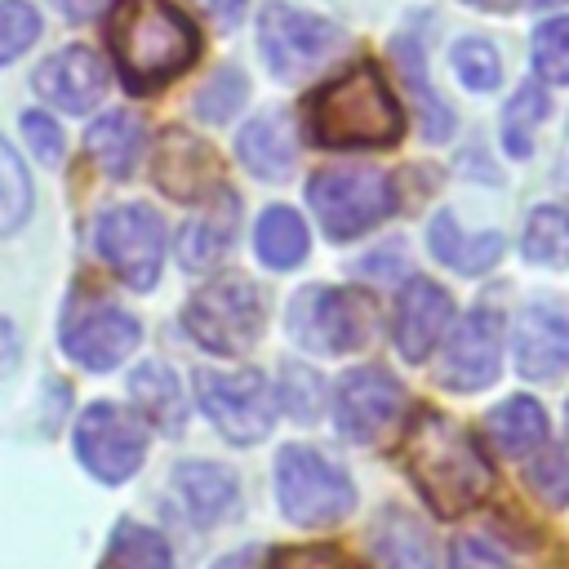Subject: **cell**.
I'll return each mask as SVG.
<instances>
[{"label":"cell","instance_id":"cell-25","mask_svg":"<svg viewBox=\"0 0 569 569\" xmlns=\"http://www.w3.org/2000/svg\"><path fill=\"white\" fill-rule=\"evenodd\" d=\"M485 431H489V440H493L507 458H525V453H533V449L547 440V413H542L538 400L511 396V400H502L498 409H489Z\"/></svg>","mask_w":569,"mask_h":569},{"label":"cell","instance_id":"cell-33","mask_svg":"<svg viewBox=\"0 0 569 569\" xmlns=\"http://www.w3.org/2000/svg\"><path fill=\"white\" fill-rule=\"evenodd\" d=\"M449 58H453V71H458V80H462L467 89H476V93L498 89V80H502V62H498V49H493L489 40L467 36V40L453 44Z\"/></svg>","mask_w":569,"mask_h":569},{"label":"cell","instance_id":"cell-39","mask_svg":"<svg viewBox=\"0 0 569 569\" xmlns=\"http://www.w3.org/2000/svg\"><path fill=\"white\" fill-rule=\"evenodd\" d=\"M262 569H356L338 547H284L271 551Z\"/></svg>","mask_w":569,"mask_h":569},{"label":"cell","instance_id":"cell-4","mask_svg":"<svg viewBox=\"0 0 569 569\" xmlns=\"http://www.w3.org/2000/svg\"><path fill=\"white\" fill-rule=\"evenodd\" d=\"M276 498H280L284 520L302 529H320V525L342 520L356 507V485L320 449L284 445L276 453Z\"/></svg>","mask_w":569,"mask_h":569},{"label":"cell","instance_id":"cell-19","mask_svg":"<svg viewBox=\"0 0 569 569\" xmlns=\"http://www.w3.org/2000/svg\"><path fill=\"white\" fill-rule=\"evenodd\" d=\"M173 489L182 493V507L196 525H218L236 507V476L222 462H178L173 467Z\"/></svg>","mask_w":569,"mask_h":569},{"label":"cell","instance_id":"cell-46","mask_svg":"<svg viewBox=\"0 0 569 569\" xmlns=\"http://www.w3.org/2000/svg\"><path fill=\"white\" fill-rule=\"evenodd\" d=\"M467 4H476V9H493V13H507V9H516V0H467Z\"/></svg>","mask_w":569,"mask_h":569},{"label":"cell","instance_id":"cell-37","mask_svg":"<svg viewBox=\"0 0 569 569\" xmlns=\"http://www.w3.org/2000/svg\"><path fill=\"white\" fill-rule=\"evenodd\" d=\"M280 405L293 413V418H316L320 413V373H311L307 365H284V378H280Z\"/></svg>","mask_w":569,"mask_h":569},{"label":"cell","instance_id":"cell-24","mask_svg":"<svg viewBox=\"0 0 569 569\" xmlns=\"http://www.w3.org/2000/svg\"><path fill=\"white\" fill-rule=\"evenodd\" d=\"M240 160L262 178L280 182L293 169V133L280 111H262L240 129Z\"/></svg>","mask_w":569,"mask_h":569},{"label":"cell","instance_id":"cell-44","mask_svg":"<svg viewBox=\"0 0 569 569\" xmlns=\"http://www.w3.org/2000/svg\"><path fill=\"white\" fill-rule=\"evenodd\" d=\"M71 22H89V18H98V13H107L116 0H53Z\"/></svg>","mask_w":569,"mask_h":569},{"label":"cell","instance_id":"cell-1","mask_svg":"<svg viewBox=\"0 0 569 569\" xmlns=\"http://www.w3.org/2000/svg\"><path fill=\"white\" fill-rule=\"evenodd\" d=\"M405 471L418 485V493L431 502L436 516H462L471 511L489 485L493 471L467 427L445 418L440 409H418L405 427Z\"/></svg>","mask_w":569,"mask_h":569},{"label":"cell","instance_id":"cell-47","mask_svg":"<svg viewBox=\"0 0 569 569\" xmlns=\"http://www.w3.org/2000/svg\"><path fill=\"white\" fill-rule=\"evenodd\" d=\"M533 4H560V0H533Z\"/></svg>","mask_w":569,"mask_h":569},{"label":"cell","instance_id":"cell-29","mask_svg":"<svg viewBox=\"0 0 569 569\" xmlns=\"http://www.w3.org/2000/svg\"><path fill=\"white\" fill-rule=\"evenodd\" d=\"M102 569H173V556H169V542L156 529L120 520L111 542H107Z\"/></svg>","mask_w":569,"mask_h":569},{"label":"cell","instance_id":"cell-23","mask_svg":"<svg viewBox=\"0 0 569 569\" xmlns=\"http://www.w3.org/2000/svg\"><path fill=\"white\" fill-rule=\"evenodd\" d=\"M84 147L93 156V164L107 173V178H129L138 151H142V120L129 111V107H116L107 116H98L84 133Z\"/></svg>","mask_w":569,"mask_h":569},{"label":"cell","instance_id":"cell-31","mask_svg":"<svg viewBox=\"0 0 569 569\" xmlns=\"http://www.w3.org/2000/svg\"><path fill=\"white\" fill-rule=\"evenodd\" d=\"M542 120H547V93H542V84L516 89V98H511L507 111H502V147H507L516 160H525V156L533 151V133H538Z\"/></svg>","mask_w":569,"mask_h":569},{"label":"cell","instance_id":"cell-2","mask_svg":"<svg viewBox=\"0 0 569 569\" xmlns=\"http://www.w3.org/2000/svg\"><path fill=\"white\" fill-rule=\"evenodd\" d=\"M107 44L120 80L133 93H156L200 58L191 18L169 0H116L107 18Z\"/></svg>","mask_w":569,"mask_h":569},{"label":"cell","instance_id":"cell-36","mask_svg":"<svg viewBox=\"0 0 569 569\" xmlns=\"http://www.w3.org/2000/svg\"><path fill=\"white\" fill-rule=\"evenodd\" d=\"M244 93H249V84H244V76L240 71H218L200 93H196V111H200V120H213V124H222L240 102H244Z\"/></svg>","mask_w":569,"mask_h":569},{"label":"cell","instance_id":"cell-22","mask_svg":"<svg viewBox=\"0 0 569 569\" xmlns=\"http://www.w3.org/2000/svg\"><path fill=\"white\" fill-rule=\"evenodd\" d=\"M391 58H396V67H400V80H405V89H409L413 107H418L422 138H427V142H445V138L453 133V111L440 102V93H436V89H431V80H427L422 44H418L413 36H400V40L391 44Z\"/></svg>","mask_w":569,"mask_h":569},{"label":"cell","instance_id":"cell-8","mask_svg":"<svg viewBox=\"0 0 569 569\" xmlns=\"http://www.w3.org/2000/svg\"><path fill=\"white\" fill-rule=\"evenodd\" d=\"M258 49H262L271 76L298 80V76L316 71L320 62H329L342 49V31L320 13L271 0L258 13Z\"/></svg>","mask_w":569,"mask_h":569},{"label":"cell","instance_id":"cell-41","mask_svg":"<svg viewBox=\"0 0 569 569\" xmlns=\"http://www.w3.org/2000/svg\"><path fill=\"white\" fill-rule=\"evenodd\" d=\"M449 569H507V560L485 538H458L449 551Z\"/></svg>","mask_w":569,"mask_h":569},{"label":"cell","instance_id":"cell-42","mask_svg":"<svg viewBox=\"0 0 569 569\" xmlns=\"http://www.w3.org/2000/svg\"><path fill=\"white\" fill-rule=\"evenodd\" d=\"M196 4H200V9H204L213 22H218V27H236L249 0H196Z\"/></svg>","mask_w":569,"mask_h":569},{"label":"cell","instance_id":"cell-20","mask_svg":"<svg viewBox=\"0 0 569 569\" xmlns=\"http://www.w3.org/2000/svg\"><path fill=\"white\" fill-rule=\"evenodd\" d=\"M129 391L142 409V418L151 427H160L164 436H178L187 427V396H182V382L169 365L160 360H142L133 373H129Z\"/></svg>","mask_w":569,"mask_h":569},{"label":"cell","instance_id":"cell-17","mask_svg":"<svg viewBox=\"0 0 569 569\" xmlns=\"http://www.w3.org/2000/svg\"><path fill=\"white\" fill-rule=\"evenodd\" d=\"M498 320L489 311H471L458 320L445 360H440V382L453 391H480L498 378Z\"/></svg>","mask_w":569,"mask_h":569},{"label":"cell","instance_id":"cell-40","mask_svg":"<svg viewBox=\"0 0 569 569\" xmlns=\"http://www.w3.org/2000/svg\"><path fill=\"white\" fill-rule=\"evenodd\" d=\"M22 138L31 142L36 160H44V164H58L62 160V129L44 111H27L22 116Z\"/></svg>","mask_w":569,"mask_h":569},{"label":"cell","instance_id":"cell-32","mask_svg":"<svg viewBox=\"0 0 569 569\" xmlns=\"http://www.w3.org/2000/svg\"><path fill=\"white\" fill-rule=\"evenodd\" d=\"M31 213V178L18 160V151L0 138V236L18 231Z\"/></svg>","mask_w":569,"mask_h":569},{"label":"cell","instance_id":"cell-28","mask_svg":"<svg viewBox=\"0 0 569 569\" xmlns=\"http://www.w3.org/2000/svg\"><path fill=\"white\" fill-rule=\"evenodd\" d=\"M231 231H236V196H222V209L204 213L200 222H191V227L182 231V240H178V258H182V267H191V271L213 267V262L227 253Z\"/></svg>","mask_w":569,"mask_h":569},{"label":"cell","instance_id":"cell-30","mask_svg":"<svg viewBox=\"0 0 569 569\" xmlns=\"http://www.w3.org/2000/svg\"><path fill=\"white\" fill-rule=\"evenodd\" d=\"M520 249L538 267H565L569 262V213L551 209V204H538L529 213V222H525Z\"/></svg>","mask_w":569,"mask_h":569},{"label":"cell","instance_id":"cell-12","mask_svg":"<svg viewBox=\"0 0 569 569\" xmlns=\"http://www.w3.org/2000/svg\"><path fill=\"white\" fill-rule=\"evenodd\" d=\"M58 338H62V351L76 365H84L93 373H107L124 356L138 351L142 325L124 307H116L107 298H76L67 307V320H62V333Z\"/></svg>","mask_w":569,"mask_h":569},{"label":"cell","instance_id":"cell-6","mask_svg":"<svg viewBox=\"0 0 569 569\" xmlns=\"http://www.w3.org/2000/svg\"><path fill=\"white\" fill-rule=\"evenodd\" d=\"M307 200L329 240H356L396 209V187L378 169H325L307 182Z\"/></svg>","mask_w":569,"mask_h":569},{"label":"cell","instance_id":"cell-34","mask_svg":"<svg viewBox=\"0 0 569 569\" xmlns=\"http://www.w3.org/2000/svg\"><path fill=\"white\" fill-rule=\"evenodd\" d=\"M40 36V13L27 0H0V67L27 53Z\"/></svg>","mask_w":569,"mask_h":569},{"label":"cell","instance_id":"cell-43","mask_svg":"<svg viewBox=\"0 0 569 569\" xmlns=\"http://www.w3.org/2000/svg\"><path fill=\"white\" fill-rule=\"evenodd\" d=\"M18 356H22V342H18V329L0 316V373H13V365H18Z\"/></svg>","mask_w":569,"mask_h":569},{"label":"cell","instance_id":"cell-15","mask_svg":"<svg viewBox=\"0 0 569 569\" xmlns=\"http://www.w3.org/2000/svg\"><path fill=\"white\" fill-rule=\"evenodd\" d=\"M31 84L44 102H53L71 116H84L107 98V62L84 44H67L36 67Z\"/></svg>","mask_w":569,"mask_h":569},{"label":"cell","instance_id":"cell-3","mask_svg":"<svg viewBox=\"0 0 569 569\" xmlns=\"http://www.w3.org/2000/svg\"><path fill=\"white\" fill-rule=\"evenodd\" d=\"M405 133V111L373 62H356L307 102V138L329 151L347 147H396Z\"/></svg>","mask_w":569,"mask_h":569},{"label":"cell","instance_id":"cell-7","mask_svg":"<svg viewBox=\"0 0 569 569\" xmlns=\"http://www.w3.org/2000/svg\"><path fill=\"white\" fill-rule=\"evenodd\" d=\"M196 400L209 413V422L236 445L262 440L276 422V409H280V396L271 391V382L258 369H236V373L200 369L196 373Z\"/></svg>","mask_w":569,"mask_h":569},{"label":"cell","instance_id":"cell-9","mask_svg":"<svg viewBox=\"0 0 569 569\" xmlns=\"http://www.w3.org/2000/svg\"><path fill=\"white\" fill-rule=\"evenodd\" d=\"M93 244L102 253V262L138 293L156 289L160 280V262H164V222L156 209L147 204H120L107 209L93 222Z\"/></svg>","mask_w":569,"mask_h":569},{"label":"cell","instance_id":"cell-11","mask_svg":"<svg viewBox=\"0 0 569 569\" xmlns=\"http://www.w3.org/2000/svg\"><path fill=\"white\" fill-rule=\"evenodd\" d=\"M142 453H147V427L138 413L98 400L76 418V458L93 480L102 485L129 480L142 467Z\"/></svg>","mask_w":569,"mask_h":569},{"label":"cell","instance_id":"cell-35","mask_svg":"<svg viewBox=\"0 0 569 569\" xmlns=\"http://www.w3.org/2000/svg\"><path fill=\"white\" fill-rule=\"evenodd\" d=\"M533 67L551 84H569V18H551L533 31Z\"/></svg>","mask_w":569,"mask_h":569},{"label":"cell","instance_id":"cell-5","mask_svg":"<svg viewBox=\"0 0 569 569\" xmlns=\"http://www.w3.org/2000/svg\"><path fill=\"white\" fill-rule=\"evenodd\" d=\"M182 325L204 351L240 356L262 338V325H267L262 289L244 276H218L187 302Z\"/></svg>","mask_w":569,"mask_h":569},{"label":"cell","instance_id":"cell-26","mask_svg":"<svg viewBox=\"0 0 569 569\" xmlns=\"http://www.w3.org/2000/svg\"><path fill=\"white\" fill-rule=\"evenodd\" d=\"M253 244L271 271H293L307 258V222L289 204H271L253 227Z\"/></svg>","mask_w":569,"mask_h":569},{"label":"cell","instance_id":"cell-45","mask_svg":"<svg viewBox=\"0 0 569 569\" xmlns=\"http://www.w3.org/2000/svg\"><path fill=\"white\" fill-rule=\"evenodd\" d=\"M213 569H253V551H236V556H227V560H218Z\"/></svg>","mask_w":569,"mask_h":569},{"label":"cell","instance_id":"cell-18","mask_svg":"<svg viewBox=\"0 0 569 569\" xmlns=\"http://www.w3.org/2000/svg\"><path fill=\"white\" fill-rule=\"evenodd\" d=\"M453 320V298L436 280H409L396 302V347L405 360H427Z\"/></svg>","mask_w":569,"mask_h":569},{"label":"cell","instance_id":"cell-38","mask_svg":"<svg viewBox=\"0 0 569 569\" xmlns=\"http://www.w3.org/2000/svg\"><path fill=\"white\" fill-rule=\"evenodd\" d=\"M529 485L542 502L565 507L569 502V449H551L529 467Z\"/></svg>","mask_w":569,"mask_h":569},{"label":"cell","instance_id":"cell-16","mask_svg":"<svg viewBox=\"0 0 569 569\" xmlns=\"http://www.w3.org/2000/svg\"><path fill=\"white\" fill-rule=\"evenodd\" d=\"M511 356L525 378H556L569 369V311L529 302L511 329Z\"/></svg>","mask_w":569,"mask_h":569},{"label":"cell","instance_id":"cell-27","mask_svg":"<svg viewBox=\"0 0 569 569\" xmlns=\"http://www.w3.org/2000/svg\"><path fill=\"white\" fill-rule=\"evenodd\" d=\"M373 556L382 569H436L431 565V547L427 533L405 516V511H387L373 529Z\"/></svg>","mask_w":569,"mask_h":569},{"label":"cell","instance_id":"cell-14","mask_svg":"<svg viewBox=\"0 0 569 569\" xmlns=\"http://www.w3.org/2000/svg\"><path fill=\"white\" fill-rule=\"evenodd\" d=\"M151 178L164 196H173L182 204H200L213 191H222V160L196 133L169 129L151 151Z\"/></svg>","mask_w":569,"mask_h":569},{"label":"cell","instance_id":"cell-21","mask_svg":"<svg viewBox=\"0 0 569 569\" xmlns=\"http://www.w3.org/2000/svg\"><path fill=\"white\" fill-rule=\"evenodd\" d=\"M427 244H431V253H436L445 267H453V271H462V276H480V271H489V267L502 258V236H498V231L471 236V231L458 227L453 213H436V218H431Z\"/></svg>","mask_w":569,"mask_h":569},{"label":"cell","instance_id":"cell-13","mask_svg":"<svg viewBox=\"0 0 569 569\" xmlns=\"http://www.w3.org/2000/svg\"><path fill=\"white\" fill-rule=\"evenodd\" d=\"M400 405H405V391L400 382L378 369V365H360L351 373H342L338 391H333V418H338V431L347 440H378L396 418H400Z\"/></svg>","mask_w":569,"mask_h":569},{"label":"cell","instance_id":"cell-10","mask_svg":"<svg viewBox=\"0 0 569 569\" xmlns=\"http://www.w3.org/2000/svg\"><path fill=\"white\" fill-rule=\"evenodd\" d=\"M378 329V307L365 289H307L293 302V333L302 347L325 356H347L369 347Z\"/></svg>","mask_w":569,"mask_h":569}]
</instances>
